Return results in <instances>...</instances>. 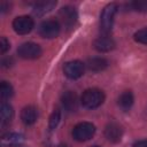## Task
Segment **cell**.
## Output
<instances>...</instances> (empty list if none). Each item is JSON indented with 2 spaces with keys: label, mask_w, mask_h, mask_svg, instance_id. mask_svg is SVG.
Masks as SVG:
<instances>
[{
  "label": "cell",
  "mask_w": 147,
  "mask_h": 147,
  "mask_svg": "<svg viewBox=\"0 0 147 147\" xmlns=\"http://www.w3.org/2000/svg\"><path fill=\"white\" fill-rule=\"evenodd\" d=\"M105 93L99 88H87L80 96V103L87 109H94L100 107L105 101Z\"/></svg>",
  "instance_id": "cell-1"
},
{
  "label": "cell",
  "mask_w": 147,
  "mask_h": 147,
  "mask_svg": "<svg viewBox=\"0 0 147 147\" xmlns=\"http://www.w3.org/2000/svg\"><path fill=\"white\" fill-rule=\"evenodd\" d=\"M117 5L111 2V3H108L101 11V15H100V30L105 33V34H108L111 29H113V25H114V20H115V15L117 13Z\"/></svg>",
  "instance_id": "cell-2"
},
{
  "label": "cell",
  "mask_w": 147,
  "mask_h": 147,
  "mask_svg": "<svg viewBox=\"0 0 147 147\" xmlns=\"http://www.w3.org/2000/svg\"><path fill=\"white\" fill-rule=\"evenodd\" d=\"M95 133L94 124L90 122H80L76 124L72 129V137L77 141H86L90 140Z\"/></svg>",
  "instance_id": "cell-3"
},
{
  "label": "cell",
  "mask_w": 147,
  "mask_h": 147,
  "mask_svg": "<svg viewBox=\"0 0 147 147\" xmlns=\"http://www.w3.org/2000/svg\"><path fill=\"white\" fill-rule=\"evenodd\" d=\"M61 31V24L56 20H46L42 21L38 26V33L42 38L52 39L59 36Z\"/></svg>",
  "instance_id": "cell-4"
},
{
  "label": "cell",
  "mask_w": 147,
  "mask_h": 147,
  "mask_svg": "<svg viewBox=\"0 0 147 147\" xmlns=\"http://www.w3.org/2000/svg\"><path fill=\"white\" fill-rule=\"evenodd\" d=\"M41 53H42L41 47L38 44L31 42V41L23 42L17 48L18 56L22 57V59H25V60H34V59H38V57H40Z\"/></svg>",
  "instance_id": "cell-5"
},
{
  "label": "cell",
  "mask_w": 147,
  "mask_h": 147,
  "mask_svg": "<svg viewBox=\"0 0 147 147\" xmlns=\"http://www.w3.org/2000/svg\"><path fill=\"white\" fill-rule=\"evenodd\" d=\"M34 26L33 18L28 16V15H22L17 16L13 21V29L17 34H28L31 32V30Z\"/></svg>",
  "instance_id": "cell-6"
},
{
  "label": "cell",
  "mask_w": 147,
  "mask_h": 147,
  "mask_svg": "<svg viewBox=\"0 0 147 147\" xmlns=\"http://www.w3.org/2000/svg\"><path fill=\"white\" fill-rule=\"evenodd\" d=\"M85 64L79 60H72L63 65V72L69 79H78L84 75Z\"/></svg>",
  "instance_id": "cell-7"
},
{
  "label": "cell",
  "mask_w": 147,
  "mask_h": 147,
  "mask_svg": "<svg viewBox=\"0 0 147 147\" xmlns=\"http://www.w3.org/2000/svg\"><path fill=\"white\" fill-rule=\"evenodd\" d=\"M59 18L65 28H74L78 20L77 10L71 6H64L59 11Z\"/></svg>",
  "instance_id": "cell-8"
},
{
  "label": "cell",
  "mask_w": 147,
  "mask_h": 147,
  "mask_svg": "<svg viewBox=\"0 0 147 147\" xmlns=\"http://www.w3.org/2000/svg\"><path fill=\"white\" fill-rule=\"evenodd\" d=\"M105 137L110 142H119L123 137V127L116 122H110L105 127Z\"/></svg>",
  "instance_id": "cell-9"
},
{
  "label": "cell",
  "mask_w": 147,
  "mask_h": 147,
  "mask_svg": "<svg viewBox=\"0 0 147 147\" xmlns=\"http://www.w3.org/2000/svg\"><path fill=\"white\" fill-rule=\"evenodd\" d=\"M93 47L100 53H107L115 48V41L111 37L105 34L102 37L96 38L93 41Z\"/></svg>",
  "instance_id": "cell-10"
},
{
  "label": "cell",
  "mask_w": 147,
  "mask_h": 147,
  "mask_svg": "<svg viewBox=\"0 0 147 147\" xmlns=\"http://www.w3.org/2000/svg\"><path fill=\"white\" fill-rule=\"evenodd\" d=\"M62 106L67 111H76L78 108V98L77 94L72 91H67L61 96Z\"/></svg>",
  "instance_id": "cell-11"
},
{
  "label": "cell",
  "mask_w": 147,
  "mask_h": 147,
  "mask_svg": "<svg viewBox=\"0 0 147 147\" xmlns=\"http://www.w3.org/2000/svg\"><path fill=\"white\" fill-rule=\"evenodd\" d=\"M38 110L34 106H26L21 111V119L25 125H32L37 122Z\"/></svg>",
  "instance_id": "cell-12"
},
{
  "label": "cell",
  "mask_w": 147,
  "mask_h": 147,
  "mask_svg": "<svg viewBox=\"0 0 147 147\" xmlns=\"http://www.w3.org/2000/svg\"><path fill=\"white\" fill-rule=\"evenodd\" d=\"M24 141V137L21 133H7L5 136H2L1 138V145L2 147H13V146H17L21 145Z\"/></svg>",
  "instance_id": "cell-13"
},
{
  "label": "cell",
  "mask_w": 147,
  "mask_h": 147,
  "mask_svg": "<svg viewBox=\"0 0 147 147\" xmlns=\"http://www.w3.org/2000/svg\"><path fill=\"white\" fill-rule=\"evenodd\" d=\"M133 102H134V96H133V94H132L131 91H124V92L118 96V100H117L118 107H119L123 111L130 110L131 107L133 106Z\"/></svg>",
  "instance_id": "cell-14"
},
{
  "label": "cell",
  "mask_w": 147,
  "mask_h": 147,
  "mask_svg": "<svg viewBox=\"0 0 147 147\" xmlns=\"http://www.w3.org/2000/svg\"><path fill=\"white\" fill-rule=\"evenodd\" d=\"M56 6V1H38L33 5V13L37 16H42L51 11Z\"/></svg>",
  "instance_id": "cell-15"
},
{
  "label": "cell",
  "mask_w": 147,
  "mask_h": 147,
  "mask_svg": "<svg viewBox=\"0 0 147 147\" xmlns=\"http://www.w3.org/2000/svg\"><path fill=\"white\" fill-rule=\"evenodd\" d=\"M87 68L91 70V71H94V72H99V71H102L105 70L107 67H108V61L103 57H92V59H88L87 63H86Z\"/></svg>",
  "instance_id": "cell-16"
},
{
  "label": "cell",
  "mask_w": 147,
  "mask_h": 147,
  "mask_svg": "<svg viewBox=\"0 0 147 147\" xmlns=\"http://www.w3.org/2000/svg\"><path fill=\"white\" fill-rule=\"evenodd\" d=\"M14 117V109L9 103L2 102L1 107H0V119H1V124L6 125L9 124L11 122Z\"/></svg>",
  "instance_id": "cell-17"
},
{
  "label": "cell",
  "mask_w": 147,
  "mask_h": 147,
  "mask_svg": "<svg viewBox=\"0 0 147 147\" xmlns=\"http://www.w3.org/2000/svg\"><path fill=\"white\" fill-rule=\"evenodd\" d=\"M14 94V88L13 86L8 83V82H1V85H0V96L2 100H7V99H10Z\"/></svg>",
  "instance_id": "cell-18"
},
{
  "label": "cell",
  "mask_w": 147,
  "mask_h": 147,
  "mask_svg": "<svg viewBox=\"0 0 147 147\" xmlns=\"http://www.w3.org/2000/svg\"><path fill=\"white\" fill-rule=\"evenodd\" d=\"M60 119H61V111L59 108L54 109V111L52 113L51 117H49V124H48V127L51 131H53L54 129L57 127L59 123H60Z\"/></svg>",
  "instance_id": "cell-19"
},
{
  "label": "cell",
  "mask_w": 147,
  "mask_h": 147,
  "mask_svg": "<svg viewBox=\"0 0 147 147\" xmlns=\"http://www.w3.org/2000/svg\"><path fill=\"white\" fill-rule=\"evenodd\" d=\"M133 38H134V40L137 42L142 44V45H147V28H144V29L138 30L133 34Z\"/></svg>",
  "instance_id": "cell-20"
},
{
  "label": "cell",
  "mask_w": 147,
  "mask_h": 147,
  "mask_svg": "<svg viewBox=\"0 0 147 147\" xmlns=\"http://www.w3.org/2000/svg\"><path fill=\"white\" fill-rule=\"evenodd\" d=\"M10 45H9V41L6 39V37H1L0 38V52L1 54H5L8 49H9Z\"/></svg>",
  "instance_id": "cell-21"
},
{
  "label": "cell",
  "mask_w": 147,
  "mask_h": 147,
  "mask_svg": "<svg viewBox=\"0 0 147 147\" xmlns=\"http://www.w3.org/2000/svg\"><path fill=\"white\" fill-rule=\"evenodd\" d=\"M132 147H147V139L136 141V142L133 144V146H132Z\"/></svg>",
  "instance_id": "cell-22"
},
{
  "label": "cell",
  "mask_w": 147,
  "mask_h": 147,
  "mask_svg": "<svg viewBox=\"0 0 147 147\" xmlns=\"http://www.w3.org/2000/svg\"><path fill=\"white\" fill-rule=\"evenodd\" d=\"M9 7H10V5L8 3V2H1V5H0V10H1V13H5V11H7L8 9H9Z\"/></svg>",
  "instance_id": "cell-23"
},
{
  "label": "cell",
  "mask_w": 147,
  "mask_h": 147,
  "mask_svg": "<svg viewBox=\"0 0 147 147\" xmlns=\"http://www.w3.org/2000/svg\"><path fill=\"white\" fill-rule=\"evenodd\" d=\"M57 147H68V145H65V144H60Z\"/></svg>",
  "instance_id": "cell-24"
},
{
  "label": "cell",
  "mask_w": 147,
  "mask_h": 147,
  "mask_svg": "<svg viewBox=\"0 0 147 147\" xmlns=\"http://www.w3.org/2000/svg\"><path fill=\"white\" fill-rule=\"evenodd\" d=\"M91 147H101V146H98V145H94V146H91Z\"/></svg>",
  "instance_id": "cell-25"
}]
</instances>
